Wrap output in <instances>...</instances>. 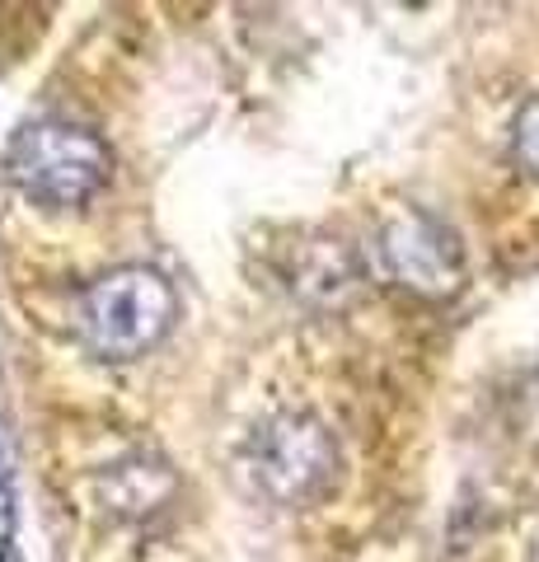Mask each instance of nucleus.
I'll list each match as a JSON object with an SVG mask.
<instances>
[{"label":"nucleus","mask_w":539,"mask_h":562,"mask_svg":"<svg viewBox=\"0 0 539 562\" xmlns=\"http://www.w3.org/2000/svg\"><path fill=\"white\" fill-rule=\"evenodd\" d=\"M179 314L173 281L160 268L127 262L94 277L76 305V328L90 357L99 361H136L165 342Z\"/></svg>","instance_id":"1"},{"label":"nucleus","mask_w":539,"mask_h":562,"mask_svg":"<svg viewBox=\"0 0 539 562\" xmlns=\"http://www.w3.org/2000/svg\"><path fill=\"white\" fill-rule=\"evenodd\" d=\"M5 179L38 206H85L113 179V150L80 122L43 117L20 127L5 146Z\"/></svg>","instance_id":"2"},{"label":"nucleus","mask_w":539,"mask_h":562,"mask_svg":"<svg viewBox=\"0 0 539 562\" xmlns=\"http://www.w3.org/2000/svg\"><path fill=\"white\" fill-rule=\"evenodd\" d=\"M245 473L272 506H310L338 483L343 450L315 413H272L249 431Z\"/></svg>","instance_id":"3"},{"label":"nucleus","mask_w":539,"mask_h":562,"mask_svg":"<svg viewBox=\"0 0 539 562\" xmlns=\"http://www.w3.org/2000/svg\"><path fill=\"white\" fill-rule=\"evenodd\" d=\"M380 268L394 286L423 301H456L464 286L460 235L427 211H404L380 231Z\"/></svg>","instance_id":"4"},{"label":"nucleus","mask_w":539,"mask_h":562,"mask_svg":"<svg viewBox=\"0 0 539 562\" xmlns=\"http://www.w3.org/2000/svg\"><path fill=\"white\" fill-rule=\"evenodd\" d=\"M173 487H179L173 469L165 460H146V454L142 460H127V464H113L103 473V502H109L113 516H127V520L165 512Z\"/></svg>","instance_id":"5"},{"label":"nucleus","mask_w":539,"mask_h":562,"mask_svg":"<svg viewBox=\"0 0 539 562\" xmlns=\"http://www.w3.org/2000/svg\"><path fill=\"white\" fill-rule=\"evenodd\" d=\"M512 150L526 173L539 179V94H530L512 117Z\"/></svg>","instance_id":"6"},{"label":"nucleus","mask_w":539,"mask_h":562,"mask_svg":"<svg viewBox=\"0 0 539 562\" xmlns=\"http://www.w3.org/2000/svg\"><path fill=\"white\" fill-rule=\"evenodd\" d=\"M14 525V512H10V473H5V460H0V539L10 535Z\"/></svg>","instance_id":"7"},{"label":"nucleus","mask_w":539,"mask_h":562,"mask_svg":"<svg viewBox=\"0 0 539 562\" xmlns=\"http://www.w3.org/2000/svg\"><path fill=\"white\" fill-rule=\"evenodd\" d=\"M0 562H10V558H5V549H0Z\"/></svg>","instance_id":"8"},{"label":"nucleus","mask_w":539,"mask_h":562,"mask_svg":"<svg viewBox=\"0 0 539 562\" xmlns=\"http://www.w3.org/2000/svg\"><path fill=\"white\" fill-rule=\"evenodd\" d=\"M535 562H539V553H535Z\"/></svg>","instance_id":"9"}]
</instances>
